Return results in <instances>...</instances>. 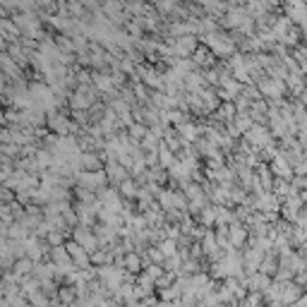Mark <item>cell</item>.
Returning <instances> with one entry per match:
<instances>
[{"label": "cell", "instance_id": "obj_1", "mask_svg": "<svg viewBox=\"0 0 307 307\" xmlns=\"http://www.w3.org/2000/svg\"><path fill=\"white\" fill-rule=\"evenodd\" d=\"M163 252H166V255H170V252H175V247H173L170 242H163Z\"/></svg>", "mask_w": 307, "mask_h": 307}]
</instances>
